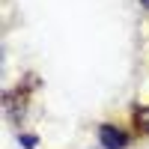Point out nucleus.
Returning <instances> with one entry per match:
<instances>
[{"label": "nucleus", "instance_id": "nucleus-1", "mask_svg": "<svg viewBox=\"0 0 149 149\" xmlns=\"http://www.w3.org/2000/svg\"><path fill=\"white\" fill-rule=\"evenodd\" d=\"M30 90H33V86L18 84V90H6V93H3V107H6L9 119L21 122L24 116H27V93H30Z\"/></svg>", "mask_w": 149, "mask_h": 149}, {"label": "nucleus", "instance_id": "nucleus-2", "mask_svg": "<svg viewBox=\"0 0 149 149\" xmlns=\"http://www.w3.org/2000/svg\"><path fill=\"white\" fill-rule=\"evenodd\" d=\"M128 131L113 125V122H102L98 125V143H102V149H125L128 146Z\"/></svg>", "mask_w": 149, "mask_h": 149}, {"label": "nucleus", "instance_id": "nucleus-3", "mask_svg": "<svg viewBox=\"0 0 149 149\" xmlns=\"http://www.w3.org/2000/svg\"><path fill=\"white\" fill-rule=\"evenodd\" d=\"M131 128L149 137V104H134L131 107Z\"/></svg>", "mask_w": 149, "mask_h": 149}, {"label": "nucleus", "instance_id": "nucleus-4", "mask_svg": "<svg viewBox=\"0 0 149 149\" xmlns=\"http://www.w3.org/2000/svg\"><path fill=\"white\" fill-rule=\"evenodd\" d=\"M18 143L24 149H36L39 146V137H36V134H18Z\"/></svg>", "mask_w": 149, "mask_h": 149}, {"label": "nucleus", "instance_id": "nucleus-5", "mask_svg": "<svg viewBox=\"0 0 149 149\" xmlns=\"http://www.w3.org/2000/svg\"><path fill=\"white\" fill-rule=\"evenodd\" d=\"M140 6H143V9H149V0H140Z\"/></svg>", "mask_w": 149, "mask_h": 149}]
</instances>
